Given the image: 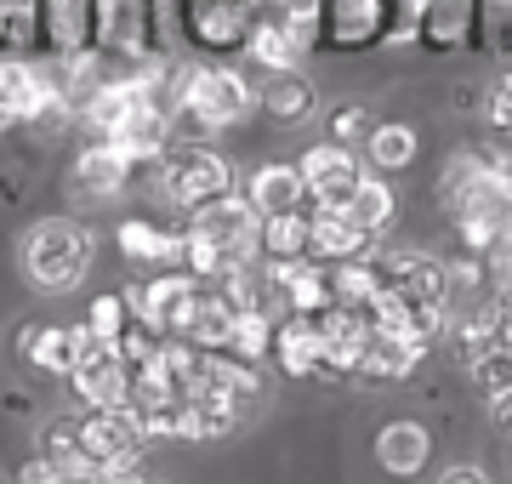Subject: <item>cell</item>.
Wrapping results in <instances>:
<instances>
[{
    "label": "cell",
    "mask_w": 512,
    "mask_h": 484,
    "mask_svg": "<svg viewBox=\"0 0 512 484\" xmlns=\"http://www.w3.org/2000/svg\"><path fill=\"white\" fill-rule=\"evenodd\" d=\"M296 171H302V188L313 194V211H342L348 205V194L359 188V160H353V149H336V143H313L302 160H296Z\"/></svg>",
    "instance_id": "obj_6"
},
{
    "label": "cell",
    "mask_w": 512,
    "mask_h": 484,
    "mask_svg": "<svg viewBox=\"0 0 512 484\" xmlns=\"http://www.w3.org/2000/svg\"><path fill=\"white\" fill-rule=\"evenodd\" d=\"M421 359H427V348L376 331V336H370V348H365V359H359V376H370V382H399V376L416 371Z\"/></svg>",
    "instance_id": "obj_23"
},
{
    "label": "cell",
    "mask_w": 512,
    "mask_h": 484,
    "mask_svg": "<svg viewBox=\"0 0 512 484\" xmlns=\"http://www.w3.org/2000/svg\"><path fill=\"white\" fill-rule=\"evenodd\" d=\"M154 188L183 211H205L211 200L234 194V166L217 149H165L154 160Z\"/></svg>",
    "instance_id": "obj_3"
},
{
    "label": "cell",
    "mask_w": 512,
    "mask_h": 484,
    "mask_svg": "<svg viewBox=\"0 0 512 484\" xmlns=\"http://www.w3.org/2000/svg\"><path fill=\"white\" fill-rule=\"evenodd\" d=\"M120 251H126L131 262H160L165 274L183 268V234L148 223V217H126V223H120Z\"/></svg>",
    "instance_id": "obj_18"
},
{
    "label": "cell",
    "mask_w": 512,
    "mask_h": 484,
    "mask_svg": "<svg viewBox=\"0 0 512 484\" xmlns=\"http://www.w3.org/2000/svg\"><path fill=\"white\" fill-rule=\"evenodd\" d=\"M279 359V371L285 376H325V342H319V319H302L291 314L285 325H274V354Z\"/></svg>",
    "instance_id": "obj_15"
},
{
    "label": "cell",
    "mask_w": 512,
    "mask_h": 484,
    "mask_svg": "<svg viewBox=\"0 0 512 484\" xmlns=\"http://www.w3.org/2000/svg\"><path fill=\"white\" fill-rule=\"evenodd\" d=\"M148 23H154V0H92L97 52L143 57L148 52Z\"/></svg>",
    "instance_id": "obj_8"
},
{
    "label": "cell",
    "mask_w": 512,
    "mask_h": 484,
    "mask_svg": "<svg viewBox=\"0 0 512 484\" xmlns=\"http://www.w3.org/2000/svg\"><path fill=\"white\" fill-rule=\"evenodd\" d=\"M262 262H302L308 257V211H279L262 217V240H256Z\"/></svg>",
    "instance_id": "obj_24"
},
{
    "label": "cell",
    "mask_w": 512,
    "mask_h": 484,
    "mask_svg": "<svg viewBox=\"0 0 512 484\" xmlns=\"http://www.w3.org/2000/svg\"><path fill=\"white\" fill-rule=\"evenodd\" d=\"M342 217H348L353 228H365V234H382V228L399 217V194L387 188V177H359V188H353L348 205H342Z\"/></svg>",
    "instance_id": "obj_22"
},
{
    "label": "cell",
    "mask_w": 512,
    "mask_h": 484,
    "mask_svg": "<svg viewBox=\"0 0 512 484\" xmlns=\"http://www.w3.org/2000/svg\"><path fill=\"white\" fill-rule=\"evenodd\" d=\"M148 428L137 410H86L80 416V456L97 467H137Z\"/></svg>",
    "instance_id": "obj_5"
},
{
    "label": "cell",
    "mask_w": 512,
    "mask_h": 484,
    "mask_svg": "<svg viewBox=\"0 0 512 484\" xmlns=\"http://www.w3.org/2000/svg\"><path fill=\"white\" fill-rule=\"evenodd\" d=\"M319 23H325L330 46H370V40H387L393 0H325Z\"/></svg>",
    "instance_id": "obj_11"
},
{
    "label": "cell",
    "mask_w": 512,
    "mask_h": 484,
    "mask_svg": "<svg viewBox=\"0 0 512 484\" xmlns=\"http://www.w3.org/2000/svg\"><path fill=\"white\" fill-rule=\"evenodd\" d=\"M40 18L52 35V52H92V0H40Z\"/></svg>",
    "instance_id": "obj_20"
},
{
    "label": "cell",
    "mask_w": 512,
    "mask_h": 484,
    "mask_svg": "<svg viewBox=\"0 0 512 484\" xmlns=\"http://www.w3.org/2000/svg\"><path fill=\"white\" fill-rule=\"evenodd\" d=\"M416 154H421V137L410 126H370V137H365V160L382 177H393V171H404V166H416Z\"/></svg>",
    "instance_id": "obj_25"
},
{
    "label": "cell",
    "mask_w": 512,
    "mask_h": 484,
    "mask_svg": "<svg viewBox=\"0 0 512 484\" xmlns=\"http://www.w3.org/2000/svg\"><path fill=\"white\" fill-rule=\"evenodd\" d=\"M490 416L501 422V428L512 433V393H501V399H490Z\"/></svg>",
    "instance_id": "obj_36"
},
{
    "label": "cell",
    "mask_w": 512,
    "mask_h": 484,
    "mask_svg": "<svg viewBox=\"0 0 512 484\" xmlns=\"http://www.w3.org/2000/svg\"><path fill=\"white\" fill-rule=\"evenodd\" d=\"M40 462H52V467H80L86 462V456H80V416L46 422V433H40Z\"/></svg>",
    "instance_id": "obj_29"
},
{
    "label": "cell",
    "mask_w": 512,
    "mask_h": 484,
    "mask_svg": "<svg viewBox=\"0 0 512 484\" xmlns=\"http://www.w3.org/2000/svg\"><path fill=\"white\" fill-rule=\"evenodd\" d=\"M205 240L222 251V262L228 268H239V262H262V251H256V240H262V217L251 211V200L245 194H222V200H211L205 211H194V223ZM222 268V274H228Z\"/></svg>",
    "instance_id": "obj_4"
},
{
    "label": "cell",
    "mask_w": 512,
    "mask_h": 484,
    "mask_svg": "<svg viewBox=\"0 0 512 484\" xmlns=\"http://www.w3.org/2000/svg\"><path fill=\"white\" fill-rule=\"evenodd\" d=\"M302 171L296 166H256L251 183H245V200H251L256 217H279V211H302Z\"/></svg>",
    "instance_id": "obj_17"
},
{
    "label": "cell",
    "mask_w": 512,
    "mask_h": 484,
    "mask_svg": "<svg viewBox=\"0 0 512 484\" xmlns=\"http://www.w3.org/2000/svg\"><path fill=\"white\" fill-rule=\"evenodd\" d=\"M473 23H478V0H421V40L439 46V52L461 46L473 35Z\"/></svg>",
    "instance_id": "obj_21"
},
{
    "label": "cell",
    "mask_w": 512,
    "mask_h": 484,
    "mask_svg": "<svg viewBox=\"0 0 512 484\" xmlns=\"http://www.w3.org/2000/svg\"><path fill=\"white\" fill-rule=\"evenodd\" d=\"M268 268V291H279V297L291 302V314L302 319H319L330 308V268H319V262H262Z\"/></svg>",
    "instance_id": "obj_12"
},
{
    "label": "cell",
    "mask_w": 512,
    "mask_h": 484,
    "mask_svg": "<svg viewBox=\"0 0 512 484\" xmlns=\"http://www.w3.org/2000/svg\"><path fill=\"white\" fill-rule=\"evenodd\" d=\"M97 234L86 223H69V217H46L23 234V274L40 291H74L92 268Z\"/></svg>",
    "instance_id": "obj_2"
},
{
    "label": "cell",
    "mask_w": 512,
    "mask_h": 484,
    "mask_svg": "<svg viewBox=\"0 0 512 484\" xmlns=\"http://www.w3.org/2000/svg\"><path fill=\"white\" fill-rule=\"evenodd\" d=\"M467 376H473V388L484 393V399L512 393V348H501V342H495L490 354H478L473 365H467Z\"/></svg>",
    "instance_id": "obj_30"
},
{
    "label": "cell",
    "mask_w": 512,
    "mask_h": 484,
    "mask_svg": "<svg viewBox=\"0 0 512 484\" xmlns=\"http://www.w3.org/2000/svg\"><path fill=\"white\" fill-rule=\"evenodd\" d=\"M313 40H319V35L302 29V23L268 18V23H251V35H245V57H251L256 69H268V75H296V63L308 57Z\"/></svg>",
    "instance_id": "obj_10"
},
{
    "label": "cell",
    "mask_w": 512,
    "mask_h": 484,
    "mask_svg": "<svg viewBox=\"0 0 512 484\" xmlns=\"http://www.w3.org/2000/svg\"><path fill=\"white\" fill-rule=\"evenodd\" d=\"M427 456H433V433L421 428L416 416H393V422H382V433H376V462H382V473H393V479H416L421 467H427Z\"/></svg>",
    "instance_id": "obj_14"
},
{
    "label": "cell",
    "mask_w": 512,
    "mask_h": 484,
    "mask_svg": "<svg viewBox=\"0 0 512 484\" xmlns=\"http://www.w3.org/2000/svg\"><path fill=\"white\" fill-rule=\"evenodd\" d=\"M308 257L319 262H359V257H376V234L353 228L342 211H308Z\"/></svg>",
    "instance_id": "obj_13"
},
{
    "label": "cell",
    "mask_w": 512,
    "mask_h": 484,
    "mask_svg": "<svg viewBox=\"0 0 512 484\" xmlns=\"http://www.w3.org/2000/svg\"><path fill=\"white\" fill-rule=\"evenodd\" d=\"M23 359H35L40 371L69 376L74 371V336H69V325H29V331H23Z\"/></svg>",
    "instance_id": "obj_27"
},
{
    "label": "cell",
    "mask_w": 512,
    "mask_h": 484,
    "mask_svg": "<svg viewBox=\"0 0 512 484\" xmlns=\"http://www.w3.org/2000/svg\"><path fill=\"white\" fill-rule=\"evenodd\" d=\"M188 114L200 131H217V126H239L245 114L256 109V86L239 69L228 63H205V69H183L165 92V114Z\"/></svg>",
    "instance_id": "obj_1"
},
{
    "label": "cell",
    "mask_w": 512,
    "mask_h": 484,
    "mask_svg": "<svg viewBox=\"0 0 512 484\" xmlns=\"http://www.w3.org/2000/svg\"><path fill=\"white\" fill-rule=\"evenodd\" d=\"M439 484H495L484 467H473V462H461V467H444L439 473Z\"/></svg>",
    "instance_id": "obj_35"
},
{
    "label": "cell",
    "mask_w": 512,
    "mask_h": 484,
    "mask_svg": "<svg viewBox=\"0 0 512 484\" xmlns=\"http://www.w3.org/2000/svg\"><path fill=\"white\" fill-rule=\"evenodd\" d=\"M365 137H370V114L359 109V103H342V109L330 114V137H325V143L353 149V143H365Z\"/></svg>",
    "instance_id": "obj_32"
},
{
    "label": "cell",
    "mask_w": 512,
    "mask_h": 484,
    "mask_svg": "<svg viewBox=\"0 0 512 484\" xmlns=\"http://www.w3.org/2000/svg\"><path fill=\"white\" fill-rule=\"evenodd\" d=\"M256 103H262V114L279 120V126H302V120H313V109H319V92H313L308 75H268L256 86Z\"/></svg>",
    "instance_id": "obj_16"
},
{
    "label": "cell",
    "mask_w": 512,
    "mask_h": 484,
    "mask_svg": "<svg viewBox=\"0 0 512 484\" xmlns=\"http://www.w3.org/2000/svg\"><path fill=\"white\" fill-rule=\"evenodd\" d=\"M222 354H234L239 365H256L262 371V359L274 354V319L268 314H234V331H228V348Z\"/></svg>",
    "instance_id": "obj_28"
},
{
    "label": "cell",
    "mask_w": 512,
    "mask_h": 484,
    "mask_svg": "<svg viewBox=\"0 0 512 484\" xmlns=\"http://www.w3.org/2000/svg\"><path fill=\"white\" fill-rule=\"evenodd\" d=\"M274 12L285 23H302V29H313L319 35V18H325V0H274Z\"/></svg>",
    "instance_id": "obj_34"
},
{
    "label": "cell",
    "mask_w": 512,
    "mask_h": 484,
    "mask_svg": "<svg viewBox=\"0 0 512 484\" xmlns=\"http://www.w3.org/2000/svg\"><path fill=\"white\" fill-rule=\"evenodd\" d=\"M126 302L120 297H97L92 308H86V331L97 336V342H103V348H114V342H120V336H126Z\"/></svg>",
    "instance_id": "obj_31"
},
{
    "label": "cell",
    "mask_w": 512,
    "mask_h": 484,
    "mask_svg": "<svg viewBox=\"0 0 512 484\" xmlns=\"http://www.w3.org/2000/svg\"><path fill=\"white\" fill-rule=\"evenodd\" d=\"M387 291V262L382 257H359V262H336L330 268V302L336 308H370Z\"/></svg>",
    "instance_id": "obj_19"
},
{
    "label": "cell",
    "mask_w": 512,
    "mask_h": 484,
    "mask_svg": "<svg viewBox=\"0 0 512 484\" xmlns=\"http://www.w3.org/2000/svg\"><path fill=\"white\" fill-rule=\"evenodd\" d=\"M183 23H188V35L200 40V46H211V52H234V46H245L256 12H183Z\"/></svg>",
    "instance_id": "obj_26"
},
{
    "label": "cell",
    "mask_w": 512,
    "mask_h": 484,
    "mask_svg": "<svg viewBox=\"0 0 512 484\" xmlns=\"http://www.w3.org/2000/svg\"><path fill=\"white\" fill-rule=\"evenodd\" d=\"M370 336H376V325H370L365 308H336V302H330L325 314H319V342H325V382L359 376V359H365Z\"/></svg>",
    "instance_id": "obj_7"
},
{
    "label": "cell",
    "mask_w": 512,
    "mask_h": 484,
    "mask_svg": "<svg viewBox=\"0 0 512 484\" xmlns=\"http://www.w3.org/2000/svg\"><path fill=\"white\" fill-rule=\"evenodd\" d=\"M484 120H490V131L512 137V69L490 80V92H484Z\"/></svg>",
    "instance_id": "obj_33"
},
{
    "label": "cell",
    "mask_w": 512,
    "mask_h": 484,
    "mask_svg": "<svg viewBox=\"0 0 512 484\" xmlns=\"http://www.w3.org/2000/svg\"><path fill=\"white\" fill-rule=\"evenodd\" d=\"M131 160L114 143H92V149H80L74 154V166H69V177H63V188H69V200H114V194H126V183H131Z\"/></svg>",
    "instance_id": "obj_9"
}]
</instances>
